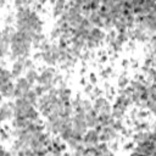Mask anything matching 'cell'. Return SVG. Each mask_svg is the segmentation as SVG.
<instances>
[{
	"mask_svg": "<svg viewBox=\"0 0 156 156\" xmlns=\"http://www.w3.org/2000/svg\"><path fill=\"white\" fill-rule=\"evenodd\" d=\"M33 52L32 46V35L24 32L16 30L10 41V52L7 58L11 62L20 57H30Z\"/></svg>",
	"mask_w": 156,
	"mask_h": 156,
	"instance_id": "1",
	"label": "cell"
},
{
	"mask_svg": "<svg viewBox=\"0 0 156 156\" xmlns=\"http://www.w3.org/2000/svg\"><path fill=\"white\" fill-rule=\"evenodd\" d=\"M93 99V110L99 113H111L112 108V100L108 98V95L102 94H94L91 96Z\"/></svg>",
	"mask_w": 156,
	"mask_h": 156,
	"instance_id": "2",
	"label": "cell"
},
{
	"mask_svg": "<svg viewBox=\"0 0 156 156\" xmlns=\"http://www.w3.org/2000/svg\"><path fill=\"white\" fill-rule=\"evenodd\" d=\"M13 118V100H4L0 104V124H10Z\"/></svg>",
	"mask_w": 156,
	"mask_h": 156,
	"instance_id": "3",
	"label": "cell"
},
{
	"mask_svg": "<svg viewBox=\"0 0 156 156\" xmlns=\"http://www.w3.org/2000/svg\"><path fill=\"white\" fill-rule=\"evenodd\" d=\"M33 85L28 82V79L24 76H21L15 79V98H22L24 94L32 89Z\"/></svg>",
	"mask_w": 156,
	"mask_h": 156,
	"instance_id": "4",
	"label": "cell"
},
{
	"mask_svg": "<svg viewBox=\"0 0 156 156\" xmlns=\"http://www.w3.org/2000/svg\"><path fill=\"white\" fill-rule=\"evenodd\" d=\"M100 143V135L99 130L96 128H88L87 132L83 135V144L85 147H91L95 146Z\"/></svg>",
	"mask_w": 156,
	"mask_h": 156,
	"instance_id": "5",
	"label": "cell"
},
{
	"mask_svg": "<svg viewBox=\"0 0 156 156\" xmlns=\"http://www.w3.org/2000/svg\"><path fill=\"white\" fill-rule=\"evenodd\" d=\"M26 60H27V57H20V58H16V60L12 61L10 71H11L15 79L24 74V72H26Z\"/></svg>",
	"mask_w": 156,
	"mask_h": 156,
	"instance_id": "6",
	"label": "cell"
},
{
	"mask_svg": "<svg viewBox=\"0 0 156 156\" xmlns=\"http://www.w3.org/2000/svg\"><path fill=\"white\" fill-rule=\"evenodd\" d=\"M0 93L4 98V100H13L15 99V80L5 83L0 88Z\"/></svg>",
	"mask_w": 156,
	"mask_h": 156,
	"instance_id": "7",
	"label": "cell"
},
{
	"mask_svg": "<svg viewBox=\"0 0 156 156\" xmlns=\"http://www.w3.org/2000/svg\"><path fill=\"white\" fill-rule=\"evenodd\" d=\"M85 123H87L88 128H96L100 124L98 112H95L93 108L85 112Z\"/></svg>",
	"mask_w": 156,
	"mask_h": 156,
	"instance_id": "8",
	"label": "cell"
},
{
	"mask_svg": "<svg viewBox=\"0 0 156 156\" xmlns=\"http://www.w3.org/2000/svg\"><path fill=\"white\" fill-rule=\"evenodd\" d=\"M23 76L28 79V82H29L32 85L37 84L38 76H39V67H38V66H33V67H30V68L26 69V72H24V74H23Z\"/></svg>",
	"mask_w": 156,
	"mask_h": 156,
	"instance_id": "9",
	"label": "cell"
},
{
	"mask_svg": "<svg viewBox=\"0 0 156 156\" xmlns=\"http://www.w3.org/2000/svg\"><path fill=\"white\" fill-rule=\"evenodd\" d=\"M129 77L127 74H119L116 79V85L118 89H123V88H127L128 84H129Z\"/></svg>",
	"mask_w": 156,
	"mask_h": 156,
	"instance_id": "10",
	"label": "cell"
},
{
	"mask_svg": "<svg viewBox=\"0 0 156 156\" xmlns=\"http://www.w3.org/2000/svg\"><path fill=\"white\" fill-rule=\"evenodd\" d=\"M24 98H26V100L30 104V105H37V102H38V99H39V96L37 95V93L34 91V89L32 88V89H29L26 94H24Z\"/></svg>",
	"mask_w": 156,
	"mask_h": 156,
	"instance_id": "11",
	"label": "cell"
},
{
	"mask_svg": "<svg viewBox=\"0 0 156 156\" xmlns=\"http://www.w3.org/2000/svg\"><path fill=\"white\" fill-rule=\"evenodd\" d=\"M12 4H13L15 10L21 9V7H24V6H30V4H29L28 0H12Z\"/></svg>",
	"mask_w": 156,
	"mask_h": 156,
	"instance_id": "12",
	"label": "cell"
},
{
	"mask_svg": "<svg viewBox=\"0 0 156 156\" xmlns=\"http://www.w3.org/2000/svg\"><path fill=\"white\" fill-rule=\"evenodd\" d=\"M7 6V0H0V10Z\"/></svg>",
	"mask_w": 156,
	"mask_h": 156,
	"instance_id": "13",
	"label": "cell"
},
{
	"mask_svg": "<svg viewBox=\"0 0 156 156\" xmlns=\"http://www.w3.org/2000/svg\"><path fill=\"white\" fill-rule=\"evenodd\" d=\"M4 101V98H2V95H1V93H0V104Z\"/></svg>",
	"mask_w": 156,
	"mask_h": 156,
	"instance_id": "14",
	"label": "cell"
}]
</instances>
